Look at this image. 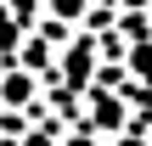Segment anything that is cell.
<instances>
[{"label": "cell", "mask_w": 152, "mask_h": 146, "mask_svg": "<svg viewBox=\"0 0 152 146\" xmlns=\"http://www.w3.org/2000/svg\"><path fill=\"white\" fill-rule=\"evenodd\" d=\"M85 73H90V51H85V45H73V51H68V79L79 84Z\"/></svg>", "instance_id": "obj_1"}, {"label": "cell", "mask_w": 152, "mask_h": 146, "mask_svg": "<svg viewBox=\"0 0 152 146\" xmlns=\"http://www.w3.org/2000/svg\"><path fill=\"white\" fill-rule=\"evenodd\" d=\"M0 90H6V101H28V90H34V79H28V73H11V79H6Z\"/></svg>", "instance_id": "obj_2"}, {"label": "cell", "mask_w": 152, "mask_h": 146, "mask_svg": "<svg viewBox=\"0 0 152 146\" xmlns=\"http://www.w3.org/2000/svg\"><path fill=\"white\" fill-rule=\"evenodd\" d=\"M51 11H56V17H68V23H73V17H85V0H51Z\"/></svg>", "instance_id": "obj_3"}, {"label": "cell", "mask_w": 152, "mask_h": 146, "mask_svg": "<svg viewBox=\"0 0 152 146\" xmlns=\"http://www.w3.org/2000/svg\"><path fill=\"white\" fill-rule=\"evenodd\" d=\"M124 6H147V0H124Z\"/></svg>", "instance_id": "obj_4"}, {"label": "cell", "mask_w": 152, "mask_h": 146, "mask_svg": "<svg viewBox=\"0 0 152 146\" xmlns=\"http://www.w3.org/2000/svg\"><path fill=\"white\" fill-rule=\"evenodd\" d=\"M34 146H45V135H34Z\"/></svg>", "instance_id": "obj_5"}]
</instances>
